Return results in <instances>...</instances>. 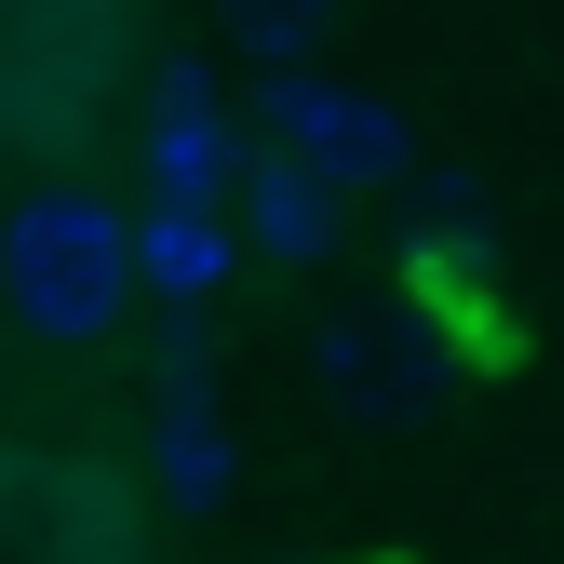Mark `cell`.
Segmentation results:
<instances>
[{
  "instance_id": "6da1fadb",
  "label": "cell",
  "mask_w": 564,
  "mask_h": 564,
  "mask_svg": "<svg viewBox=\"0 0 564 564\" xmlns=\"http://www.w3.org/2000/svg\"><path fill=\"white\" fill-rule=\"evenodd\" d=\"M134 282L149 269H134V229H121L108 188H28L14 202V229H0V296H14L28 336H54V349L108 336Z\"/></svg>"
},
{
  "instance_id": "7a4b0ae2",
  "label": "cell",
  "mask_w": 564,
  "mask_h": 564,
  "mask_svg": "<svg viewBox=\"0 0 564 564\" xmlns=\"http://www.w3.org/2000/svg\"><path fill=\"white\" fill-rule=\"evenodd\" d=\"M256 149H296L310 175H336L349 202L416 175V134L377 82H336V67H269L256 82Z\"/></svg>"
},
{
  "instance_id": "3957f363",
  "label": "cell",
  "mask_w": 564,
  "mask_h": 564,
  "mask_svg": "<svg viewBox=\"0 0 564 564\" xmlns=\"http://www.w3.org/2000/svg\"><path fill=\"white\" fill-rule=\"evenodd\" d=\"M310 377H323L336 416H364V431H416V416L444 403V349H431V323H403V310H349V323L310 336Z\"/></svg>"
},
{
  "instance_id": "277c9868",
  "label": "cell",
  "mask_w": 564,
  "mask_h": 564,
  "mask_svg": "<svg viewBox=\"0 0 564 564\" xmlns=\"http://www.w3.org/2000/svg\"><path fill=\"white\" fill-rule=\"evenodd\" d=\"M242 242L256 256H282V269H310V256H336V229H349V188L336 175H310L296 149H242Z\"/></svg>"
},
{
  "instance_id": "5b68a950",
  "label": "cell",
  "mask_w": 564,
  "mask_h": 564,
  "mask_svg": "<svg viewBox=\"0 0 564 564\" xmlns=\"http://www.w3.org/2000/svg\"><path fill=\"white\" fill-rule=\"evenodd\" d=\"M242 162H229V134H216V108H202V82L175 67L162 82V121H149V188L162 202H202V188H229Z\"/></svg>"
},
{
  "instance_id": "8992f818",
  "label": "cell",
  "mask_w": 564,
  "mask_h": 564,
  "mask_svg": "<svg viewBox=\"0 0 564 564\" xmlns=\"http://www.w3.org/2000/svg\"><path fill=\"white\" fill-rule=\"evenodd\" d=\"M323 28H336V0H229V41L256 54V82H269V67H310Z\"/></svg>"
},
{
  "instance_id": "52a82bcc",
  "label": "cell",
  "mask_w": 564,
  "mask_h": 564,
  "mask_svg": "<svg viewBox=\"0 0 564 564\" xmlns=\"http://www.w3.org/2000/svg\"><path fill=\"white\" fill-rule=\"evenodd\" d=\"M134 269H149L162 296H216V229H202V202H162L149 242H134Z\"/></svg>"
}]
</instances>
